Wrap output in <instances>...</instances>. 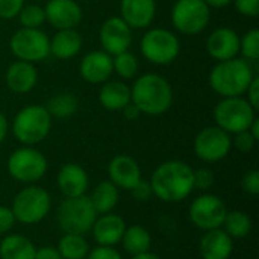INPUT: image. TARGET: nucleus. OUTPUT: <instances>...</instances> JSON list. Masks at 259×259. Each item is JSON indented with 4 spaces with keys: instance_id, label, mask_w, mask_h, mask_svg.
Returning <instances> with one entry per match:
<instances>
[{
    "instance_id": "nucleus-37",
    "label": "nucleus",
    "mask_w": 259,
    "mask_h": 259,
    "mask_svg": "<svg viewBox=\"0 0 259 259\" xmlns=\"http://www.w3.org/2000/svg\"><path fill=\"white\" fill-rule=\"evenodd\" d=\"M241 187L247 194L256 196L259 194V171L258 170H250L247 171L243 179H241Z\"/></svg>"
},
{
    "instance_id": "nucleus-29",
    "label": "nucleus",
    "mask_w": 259,
    "mask_h": 259,
    "mask_svg": "<svg viewBox=\"0 0 259 259\" xmlns=\"http://www.w3.org/2000/svg\"><path fill=\"white\" fill-rule=\"evenodd\" d=\"M56 249L62 259H85L90 252V244L82 235L64 234Z\"/></svg>"
},
{
    "instance_id": "nucleus-11",
    "label": "nucleus",
    "mask_w": 259,
    "mask_h": 259,
    "mask_svg": "<svg viewBox=\"0 0 259 259\" xmlns=\"http://www.w3.org/2000/svg\"><path fill=\"white\" fill-rule=\"evenodd\" d=\"M12 55L18 61L39 62L50 55V38L41 29H26L17 30L9 41Z\"/></svg>"
},
{
    "instance_id": "nucleus-45",
    "label": "nucleus",
    "mask_w": 259,
    "mask_h": 259,
    "mask_svg": "<svg viewBox=\"0 0 259 259\" xmlns=\"http://www.w3.org/2000/svg\"><path fill=\"white\" fill-rule=\"evenodd\" d=\"M121 111H123V114H124V117H126L127 120H135V118L141 114V112L138 111V108H137L132 102H131L127 106H124Z\"/></svg>"
},
{
    "instance_id": "nucleus-6",
    "label": "nucleus",
    "mask_w": 259,
    "mask_h": 259,
    "mask_svg": "<svg viewBox=\"0 0 259 259\" xmlns=\"http://www.w3.org/2000/svg\"><path fill=\"white\" fill-rule=\"evenodd\" d=\"M52 208L50 194L36 185L23 188L14 199L12 214L21 225H36L47 217Z\"/></svg>"
},
{
    "instance_id": "nucleus-10",
    "label": "nucleus",
    "mask_w": 259,
    "mask_h": 259,
    "mask_svg": "<svg viewBox=\"0 0 259 259\" xmlns=\"http://www.w3.org/2000/svg\"><path fill=\"white\" fill-rule=\"evenodd\" d=\"M8 171L12 179L23 184H32L46 175L47 159L39 150L26 146L11 153L8 158Z\"/></svg>"
},
{
    "instance_id": "nucleus-27",
    "label": "nucleus",
    "mask_w": 259,
    "mask_h": 259,
    "mask_svg": "<svg viewBox=\"0 0 259 259\" xmlns=\"http://www.w3.org/2000/svg\"><path fill=\"white\" fill-rule=\"evenodd\" d=\"M120 194L118 188L111 182V181H103L100 182L91 193L90 200L96 209L97 214H108L111 212L117 203H118Z\"/></svg>"
},
{
    "instance_id": "nucleus-22",
    "label": "nucleus",
    "mask_w": 259,
    "mask_h": 259,
    "mask_svg": "<svg viewBox=\"0 0 259 259\" xmlns=\"http://www.w3.org/2000/svg\"><path fill=\"white\" fill-rule=\"evenodd\" d=\"M199 252L203 259H229L234 252V240L223 229H211L202 237Z\"/></svg>"
},
{
    "instance_id": "nucleus-26",
    "label": "nucleus",
    "mask_w": 259,
    "mask_h": 259,
    "mask_svg": "<svg viewBox=\"0 0 259 259\" xmlns=\"http://www.w3.org/2000/svg\"><path fill=\"white\" fill-rule=\"evenodd\" d=\"M35 252L33 243L18 234L8 235L0 243V259H35Z\"/></svg>"
},
{
    "instance_id": "nucleus-47",
    "label": "nucleus",
    "mask_w": 259,
    "mask_h": 259,
    "mask_svg": "<svg viewBox=\"0 0 259 259\" xmlns=\"http://www.w3.org/2000/svg\"><path fill=\"white\" fill-rule=\"evenodd\" d=\"M209 8H225L229 3H232V0H203Z\"/></svg>"
},
{
    "instance_id": "nucleus-33",
    "label": "nucleus",
    "mask_w": 259,
    "mask_h": 259,
    "mask_svg": "<svg viewBox=\"0 0 259 259\" xmlns=\"http://www.w3.org/2000/svg\"><path fill=\"white\" fill-rule=\"evenodd\" d=\"M18 20L21 26L26 29H39L41 24L46 21L44 8L38 5H26L18 12Z\"/></svg>"
},
{
    "instance_id": "nucleus-1",
    "label": "nucleus",
    "mask_w": 259,
    "mask_h": 259,
    "mask_svg": "<svg viewBox=\"0 0 259 259\" xmlns=\"http://www.w3.org/2000/svg\"><path fill=\"white\" fill-rule=\"evenodd\" d=\"M152 193L162 202H182L194 190V170L182 161L161 164L150 179Z\"/></svg>"
},
{
    "instance_id": "nucleus-19",
    "label": "nucleus",
    "mask_w": 259,
    "mask_h": 259,
    "mask_svg": "<svg viewBox=\"0 0 259 259\" xmlns=\"http://www.w3.org/2000/svg\"><path fill=\"white\" fill-rule=\"evenodd\" d=\"M156 14L155 0H121L120 17L129 24L131 29L149 27Z\"/></svg>"
},
{
    "instance_id": "nucleus-39",
    "label": "nucleus",
    "mask_w": 259,
    "mask_h": 259,
    "mask_svg": "<svg viewBox=\"0 0 259 259\" xmlns=\"http://www.w3.org/2000/svg\"><path fill=\"white\" fill-rule=\"evenodd\" d=\"M85 259H123L120 252L109 246H97L96 249H91Z\"/></svg>"
},
{
    "instance_id": "nucleus-17",
    "label": "nucleus",
    "mask_w": 259,
    "mask_h": 259,
    "mask_svg": "<svg viewBox=\"0 0 259 259\" xmlns=\"http://www.w3.org/2000/svg\"><path fill=\"white\" fill-rule=\"evenodd\" d=\"M79 71L83 80L90 83H103L111 77L114 71L112 56L103 50L90 52L82 58Z\"/></svg>"
},
{
    "instance_id": "nucleus-32",
    "label": "nucleus",
    "mask_w": 259,
    "mask_h": 259,
    "mask_svg": "<svg viewBox=\"0 0 259 259\" xmlns=\"http://www.w3.org/2000/svg\"><path fill=\"white\" fill-rule=\"evenodd\" d=\"M112 67H114V71L120 77L132 79L138 73V59L134 53L126 50L112 58Z\"/></svg>"
},
{
    "instance_id": "nucleus-49",
    "label": "nucleus",
    "mask_w": 259,
    "mask_h": 259,
    "mask_svg": "<svg viewBox=\"0 0 259 259\" xmlns=\"http://www.w3.org/2000/svg\"><path fill=\"white\" fill-rule=\"evenodd\" d=\"M132 259H161L158 255L152 253V252H144V253H140V255H134Z\"/></svg>"
},
{
    "instance_id": "nucleus-4",
    "label": "nucleus",
    "mask_w": 259,
    "mask_h": 259,
    "mask_svg": "<svg viewBox=\"0 0 259 259\" xmlns=\"http://www.w3.org/2000/svg\"><path fill=\"white\" fill-rule=\"evenodd\" d=\"M52 129V115L41 105H29L17 112L12 121L14 137L24 146L41 143Z\"/></svg>"
},
{
    "instance_id": "nucleus-48",
    "label": "nucleus",
    "mask_w": 259,
    "mask_h": 259,
    "mask_svg": "<svg viewBox=\"0 0 259 259\" xmlns=\"http://www.w3.org/2000/svg\"><path fill=\"white\" fill-rule=\"evenodd\" d=\"M250 134H252V137L258 141L259 140V120L258 118H255L253 121H252V124L249 126V129H247Z\"/></svg>"
},
{
    "instance_id": "nucleus-24",
    "label": "nucleus",
    "mask_w": 259,
    "mask_h": 259,
    "mask_svg": "<svg viewBox=\"0 0 259 259\" xmlns=\"http://www.w3.org/2000/svg\"><path fill=\"white\" fill-rule=\"evenodd\" d=\"M82 49V36L76 29L58 30L50 38V55L58 59H71Z\"/></svg>"
},
{
    "instance_id": "nucleus-28",
    "label": "nucleus",
    "mask_w": 259,
    "mask_h": 259,
    "mask_svg": "<svg viewBox=\"0 0 259 259\" xmlns=\"http://www.w3.org/2000/svg\"><path fill=\"white\" fill-rule=\"evenodd\" d=\"M123 247L127 253L131 255H140L144 252H149L150 244H152V238L150 234L146 228L134 225L131 228H126L123 238H121Z\"/></svg>"
},
{
    "instance_id": "nucleus-35",
    "label": "nucleus",
    "mask_w": 259,
    "mask_h": 259,
    "mask_svg": "<svg viewBox=\"0 0 259 259\" xmlns=\"http://www.w3.org/2000/svg\"><path fill=\"white\" fill-rule=\"evenodd\" d=\"M214 185V173L209 168L194 170V188L206 191Z\"/></svg>"
},
{
    "instance_id": "nucleus-15",
    "label": "nucleus",
    "mask_w": 259,
    "mask_h": 259,
    "mask_svg": "<svg viewBox=\"0 0 259 259\" xmlns=\"http://www.w3.org/2000/svg\"><path fill=\"white\" fill-rule=\"evenodd\" d=\"M46 21L55 29H74L82 21V8L76 0H49L44 6Z\"/></svg>"
},
{
    "instance_id": "nucleus-8",
    "label": "nucleus",
    "mask_w": 259,
    "mask_h": 259,
    "mask_svg": "<svg viewBox=\"0 0 259 259\" xmlns=\"http://www.w3.org/2000/svg\"><path fill=\"white\" fill-rule=\"evenodd\" d=\"M140 47L143 56L152 64L168 65L178 58L181 52V41L171 30L155 27L143 35Z\"/></svg>"
},
{
    "instance_id": "nucleus-30",
    "label": "nucleus",
    "mask_w": 259,
    "mask_h": 259,
    "mask_svg": "<svg viewBox=\"0 0 259 259\" xmlns=\"http://www.w3.org/2000/svg\"><path fill=\"white\" fill-rule=\"evenodd\" d=\"M223 226H225V232L232 240H241L250 234L252 219L243 211H232L226 214Z\"/></svg>"
},
{
    "instance_id": "nucleus-44",
    "label": "nucleus",
    "mask_w": 259,
    "mask_h": 259,
    "mask_svg": "<svg viewBox=\"0 0 259 259\" xmlns=\"http://www.w3.org/2000/svg\"><path fill=\"white\" fill-rule=\"evenodd\" d=\"M35 259H62V256H61V253L58 252L56 247H53V246H44V247L36 249Z\"/></svg>"
},
{
    "instance_id": "nucleus-38",
    "label": "nucleus",
    "mask_w": 259,
    "mask_h": 259,
    "mask_svg": "<svg viewBox=\"0 0 259 259\" xmlns=\"http://www.w3.org/2000/svg\"><path fill=\"white\" fill-rule=\"evenodd\" d=\"M234 143H235V147H237L240 152L247 153V152H252V150H253V147H255V144H256V140L252 137V134H250L249 131H243V132L235 134Z\"/></svg>"
},
{
    "instance_id": "nucleus-21",
    "label": "nucleus",
    "mask_w": 259,
    "mask_h": 259,
    "mask_svg": "<svg viewBox=\"0 0 259 259\" xmlns=\"http://www.w3.org/2000/svg\"><path fill=\"white\" fill-rule=\"evenodd\" d=\"M5 80L8 88L17 94H26L33 90L38 80L36 68L32 62L15 61L12 62L5 74Z\"/></svg>"
},
{
    "instance_id": "nucleus-5",
    "label": "nucleus",
    "mask_w": 259,
    "mask_h": 259,
    "mask_svg": "<svg viewBox=\"0 0 259 259\" xmlns=\"http://www.w3.org/2000/svg\"><path fill=\"white\" fill-rule=\"evenodd\" d=\"M56 217L64 234L83 235L93 229L97 212L90 197L83 194L77 197H65L58 208Z\"/></svg>"
},
{
    "instance_id": "nucleus-12",
    "label": "nucleus",
    "mask_w": 259,
    "mask_h": 259,
    "mask_svg": "<svg viewBox=\"0 0 259 259\" xmlns=\"http://www.w3.org/2000/svg\"><path fill=\"white\" fill-rule=\"evenodd\" d=\"M226 214L225 202L215 194H202L196 197L190 206V219L193 225L202 231L222 228Z\"/></svg>"
},
{
    "instance_id": "nucleus-23",
    "label": "nucleus",
    "mask_w": 259,
    "mask_h": 259,
    "mask_svg": "<svg viewBox=\"0 0 259 259\" xmlns=\"http://www.w3.org/2000/svg\"><path fill=\"white\" fill-rule=\"evenodd\" d=\"M58 187L65 197L83 196L88 190V175L79 164H65L58 173Z\"/></svg>"
},
{
    "instance_id": "nucleus-13",
    "label": "nucleus",
    "mask_w": 259,
    "mask_h": 259,
    "mask_svg": "<svg viewBox=\"0 0 259 259\" xmlns=\"http://www.w3.org/2000/svg\"><path fill=\"white\" fill-rule=\"evenodd\" d=\"M232 140L228 132L219 126H209L200 131L194 140V153L206 162H219L231 152Z\"/></svg>"
},
{
    "instance_id": "nucleus-34",
    "label": "nucleus",
    "mask_w": 259,
    "mask_h": 259,
    "mask_svg": "<svg viewBox=\"0 0 259 259\" xmlns=\"http://www.w3.org/2000/svg\"><path fill=\"white\" fill-rule=\"evenodd\" d=\"M240 53L243 59L256 61L259 58V30L252 29L240 38Z\"/></svg>"
},
{
    "instance_id": "nucleus-41",
    "label": "nucleus",
    "mask_w": 259,
    "mask_h": 259,
    "mask_svg": "<svg viewBox=\"0 0 259 259\" xmlns=\"http://www.w3.org/2000/svg\"><path fill=\"white\" fill-rule=\"evenodd\" d=\"M132 196H134V199L135 200H138V202H146V200H149L150 199V196L153 194L152 193V187H150V184L149 182H146V181H140L132 190Z\"/></svg>"
},
{
    "instance_id": "nucleus-18",
    "label": "nucleus",
    "mask_w": 259,
    "mask_h": 259,
    "mask_svg": "<svg viewBox=\"0 0 259 259\" xmlns=\"http://www.w3.org/2000/svg\"><path fill=\"white\" fill-rule=\"evenodd\" d=\"M108 175H109V181L117 188H123L129 191L143 179L138 162L127 155H118L112 158L108 165Z\"/></svg>"
},
{
    "instance_id": "nucleus-16",
    "label": "nucleus",
    "mask_w": 259,
    "mask_h": 259,
    "mask_svg": "<svg viewBox=\"0 0 259 259\" xmlns=\"http://www.w3.org/2000/svg\"><path fill=\"white\" fill-rule=\"evenodd\" d=\"M206 50L219 62L237 58L240 53V35L231 27H219L206 39Z\"/></svg>"
},
{
    "instance_id": "nucleus-42",
    "label": "nucleus",
    "mask_w": 259,
    "mask_h": 259,
    "mask_svg": "<svg viewBox=\"0 0 259 259\" xmlns=\"http://www.w3.org/2000/svg\"><path fill=\"white\" fill-rule=\"evenodd\" d=\"M15 225V217L11 208L0 206V234H6Z\"/></svg>"
},
{
    "instance_id": "nucleus-20",
    "label": "nucleus",
    "mask_w": 259,
    "mask_h": 259,
    "mask_svg": "<svg viewBox=\"0 0 259 259\" xmlns=\"http://www.w3.org/2000/svg\"><path fill=\"white\" fill-rule=\"evenodd\" d=\"M91 231L99 246L114 247L115 244L121 243L123 234L126 231V223L120 215L108 212L102 214L100 219H96Z\"/></svg>"
},
{
    "instance_id": "nucleus-14",
    "label": "nucleus",
    "mask_w": 259,
    "mask_h": 259,
    "mask_svg": "<svg viewBox=\"0 0 259 259\" xmlns=\"http://www.w3.org/2000/svg\"><path fill=\"white\" fill-rule=\"evenodd\" d=\"M99 39L103 47V52L109 53L111 56H115L131 47L132 29L121 17H111L102 24Z\"/></svg>"
},
{
    "instance_id": "nucleus-9",
    "label": "nucleus",
    "mask_w": 259,
    "mask_h": 259,
    "mask_svg": "<svg viewBox=\"0 0 259 259\" xmlns=\"http://www.w3.org/2000/svg\"><path fill=\"white\" fill-rule=\"evenodd\" d=\"M211 20V8L203 0H178L171 9V23L184 35L203 32Z\"/></svg>"
},
{
    "instance_id": "nucleus-3",
    "label": "nucleus",
    "mask_w": 259,
    "mask_h": 259,
    "mask_svg": "<svg viewBox=\"0 0 259 259\" xmlns=\"http://www.w3.org/2000/svg\"><path fill=\"white\" fill-rule=\"evenodd\" d=\"M255 73L247 59L232 58L220 61L209 73L211 88L222 97H241L246 94Z\"/></svg>"
},
{
    "instance_id": "nucleus-25",
    "label": "nucleus",
    "mask_w": 259,
    "mask_h": 259,
    "mask_svg": "<svg viewBox=\"0 0 259 259\" xmlns=\"http://www.w3.org/2000/svg\"><path fill=\"white\" fill-rule=\"evenodd\" d=\"M99 102L108 111H121L131 103V88L120 80L106 82L99 91Z\"/></svg>"
},
{
    "instance_id": "nucleus-7",
    "label": "nucleus",
    "mask_w": 259,
    "mask_h": 259,
    "mask_svg": "<svg viewBox=\"0 0 259 259\" xmlns=\"http://www.w3.org/2000/svg\"><path fill=\"white\" fill-rule=\"evenodd\" d=\"M255 118V109L244 97H225L214 109L217 126L228 134L247 131Z\"/></svg>"
},
{
    "instance_id": "nucleus-2",
    "label": "nucleus",
    "mask_w": 259,
    "mask_h": 259,
    "mask_svg": "<svg viewBox=\"0 0 259 259\" xmlns=\"http://www.w3.org/2000/svg\"><path fill=\"white\" fill-rule=\"evenodd\" d=\"M131 102L141 114L161 115L173 103V88L168 80L155 73L140 76L131 88Z\"/></svg>"
},
{
    "instance_id": "nucleus-36",
    "label": "nucleus",
    "mask_w": 259,
    "mask_h": 259,
    "mask_svg": "<svg viewBox=\"0 0 259 259\" xmlns=\"http://www.w3.org/2000/svg\"><path fill=\"white\" fill-rule=\"evenodd\" d=\"M23 6L24 0H0V18H15Z\"/></svg>"
},
{
    "instance_id": "nucleus-46",
    "label": "nucleus",
    "mask_w": 259,
    "mask_h": 259,
    "mask_svg": "<svg viewBox=\"0 0 259 259\" xmlns=\"http://www.w3.org/2000/svg\"><path fill=\"white\" fill-rule=\"evenodd\" d=\"M6 135H8V120H6L5 114L0 111V144L5 141Z\"/></svg>"
},
{
    "instance_id": "nucleus-31",
    "label": "nucleus",
    "mask_w": 259,
    "mask_h": 259,
    "mask_svg": "<svg viewBox=\"0 0 259 259\" xmlns=\"http://www.w3.org/2000/svg\"><path fill=\"white\" fill-rule=\"evenodd\" d=\"M46 109L49 111V114L52 117L56 118H67L70 115H73L77 109V100L71 93H59L56 96H53Z\"/></svg>"
},
{
    "instance_id": "nucleus-43",
    "label": "nucleus",
    "mask_w": 259,
    "mask_h": 259,
    "mask_svg": "<svg viewBox=\"0 0 259 259\" xmlns=\"http://www.w3.org/2000/svg\"><path fill=\"white\" fill-rule=\"evenodd\" d=\"M246 94H247V99H246V100H247V102L252 105V108L256 111L259 106V79L256 76L252 79V82H250V85H249Z\"/></svg>"
},
{
    "instance_id": "nucleus-40",
    "label": "nucleus",
    "mask_w": 259,
    "mask_h": 259,
    "mask_svg": "<svg viewBox=\"0 0 259 259\" xmlns=\"http://www.w3.org/2000/svg\"><path fill=\"white\" fill-rule=\"evenodd\" d=\"M235 2V8L241 15L246 17H258L259 0H232Z\"/></svg>"
}]
</instances>
